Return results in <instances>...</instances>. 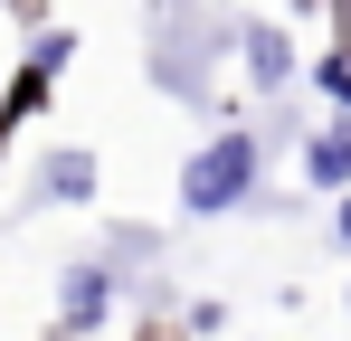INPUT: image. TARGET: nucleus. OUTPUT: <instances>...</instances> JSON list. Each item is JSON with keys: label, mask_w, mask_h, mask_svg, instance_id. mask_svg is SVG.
<instances>
[{"label": "nucleus", "mask_w": 351, "mask_h": 341, "mask_svg": "<svg viewBox=\"0 0 351 341\" xmlns=\"http://www.w3.org/2000/svg\"><path fill=\"white\" fill-rule=\"evenodd\" d=\"M48 190H66V199H86V190H95V162H86V152H66V162L48 170Z\"/></svg>", "instance_id": "39448f33"}, {"label": "nucleus", "mask_w": 351, "mask_h": 341, "mask_svg": "<svg viewBox=\"0 0 351 341\" xmlns=\"http://www.w3.org/2000/svg\"><path fill=\"white\" fill-rule=\"evenodd\" d=\"M247 66H256V86H276V76H285V38L256 29V38H247Z\"/></svg>", "instance_id": "7ed1b4c3"}, {"label": "nucleus", "mask_w": 351, "mask_h": 341, "mask_svg": "<svg viewBox=\"0 0 351 341\" xmlns=\"http://www.w3.org/2000/svg\"><path fill=\"white\" fill-rule=\"evenodd\" d=\"M342 237H351V199H342Z\"/></svg>", "instance_id": "423d86ee"}, {"label": "nucleus", "mask_w": 351, "mask_h": 341, "mask_svg": "<svg viewBox=\"0 0 351 341\" xmlns=\"http://www.w3.org/2000/svg\"><path fill=\"white\" fill-rule=\"evenodd\" d=\"M247 180H256V142H247V133H219L199 162L180 170V209H199V218H209V209H228Z\"/></svg>", "instance_id": "f257e3e1"}, {"label": "nucleus", "mask_w": 351, "mask_h": 341, "mask_svg": "<svg viewBox=\"0 0 351 341\" xmlns=\"http://www.w3.org/2000/svg\"><path fill=\"white\" fill-rule=\"evenodd\" d=\"M313 180H351V133H323L313 142Z\"/></svg>", "instance_id": "20e7f679"}, {"label": "nucleus", "mask_w": 351, "mask_h": 341, "mask_svg": "<svg viewBox=\"0 0 351 341\" xmlns=\"http://www.w3.org/2000/svg\"><path fill=\"white\" fill-rule=\"evenodd\" d=\"M95 313H105V275H76L66 284V332H86Z\"/></svg>", "instance_id": "f03ea898"}]
</instances>
